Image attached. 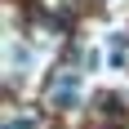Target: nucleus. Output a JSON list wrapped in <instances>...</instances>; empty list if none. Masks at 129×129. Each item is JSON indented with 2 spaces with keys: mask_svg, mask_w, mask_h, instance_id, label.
I'll return each instance as SVG.
<instances>
[{
  "mask_svg": "<svg viewBox=\"0 0 129 129\" xmlns=\"http://www.w3.org/2000/svg\"><path fill=\"white\" fill-rule=\"evenodd\" d=\"M76 98H80V80H76V76H67L62 85H58V93H53V103H58V107H67V103L76 107Z\"/></svg>",
  "mask_w": 129,
  "mask_h": 129,
  "instance_id": "f257e3e1",
  "label": "nucleus"
}]
</instances>
